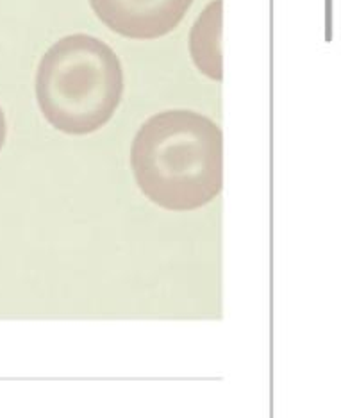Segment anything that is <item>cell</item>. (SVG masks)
I'll return each instance as SVG.
<instances>
[{"instance_id":"1","label":"cell","mask_w":341,"mask_h":418,"mask_svg":"<svg viewBox=\"0 0 341 418\" xmlns=\"http://www.w3.org/2000/svg\"><path fill=\"white\" fill-rule=\"evenodd\" d=\"M131 167L147 198L170 211H193L214 200L223 182L222 131L193 111H163L139 127Z\"/></svg>"},{"instance_id":"2","label":"cell","mask_w":341,"mask_h":418,"mask_svg":"<svg viewBox=\"0 0 341 418\" xmlns=\"http://www.w3.org/2000/svg\"><path fill=\"white\" fill-rule=\"evenodd\" d=\"M124 70L104 41L66 36L41 57L36 99L47 122L61 133L89 134L104 127L120 106Z\"/></svg>"},{"instance_id":"3","label":"cell","mask_w":341,"mask_h":418,"mask_svg":"<svg viewBox=\"0 0 341 418\" xmlns=\"http://www.w3.org/2000/svg\"><path fill=\"white\" fill-rule=\"evenodd\" d=\"M191 4L193 0H89L102 24L131 40H156L172 32Z\"/></svg>"},{"instance_id":"4","label":"cell","mask_w":341,"mask_h":418,"mask_svg":"<svg viewBox=\"0 0 341 418\" xmlns=\"http://www.w3.org/2000/svg\"><path fill=\"white\" fill-rule=\"evenodd\" d=\"M222 0H214L198 16L189 34L193 63L209 79L222 81Z\"/></svg>"},{"instance_id":"5","label":"cell","mask_w":341,"mask_h":418,"mask_svg":"<svg viewBox=\"0 0 341 418\" xmlns=\"http://www.w3.org/2000/svg\"><path fill=\"white\" fill-rule=\"evenodd\" d=\"M5 116H4V111L0 108V148L4 147V141H5Z\"/></svg>"}]
</instances>
